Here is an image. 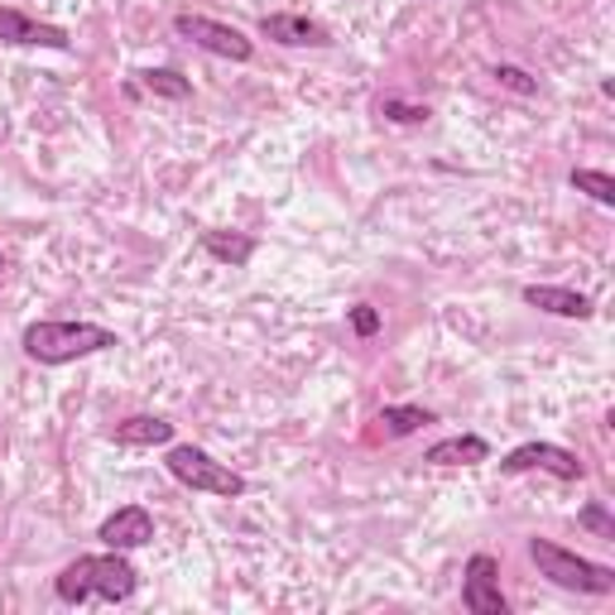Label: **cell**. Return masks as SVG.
Instances as JSON below:
<instances>
[{"label": "cell", "mask_w": 615, "mask_h": 615, "mask_svg": "<svg viewBox=\"0 0 615 615\" xmlns=\"http://www.w3.org/2000/svg\"><path fill=\"white\" fill-rule=\"evenodd\" d=\"M58 596H63L68 606H82V602H130L140 587V577H135V567H130L121 553H101V558H78V563H68L63 573H58Z\"/></svg>", "instance_id": "6da1fadb"}, {"label": "cell", "mask_w": 615, "mask_h": 615, "mask_svg": "<svg viewBox=\"0 0 615 615\" xmlns=\"http://www.w3.org/2000/svg\"><path fill=\"white\" fill-rule=\"evenodd\" d=\"M20 346H24V356L39 365H68V361L121 346V336L111 327H97V322H29Z\"/></svg>", "instance_id": "7a4b0ae2"}, {"label": "cell", "mask_w": 615, "mask_h": 615, "mask_svg": "<svg viewBox=\"0 0 615 615\" xmlns=\"http://www.w3.org/2000/svg\"><path fill=\"white\" fill-rule=\"evenodd\" d=\"M530 558L538 563V573L548 582H558L567 592H587V596H611L615 592V573L606 563H592V558H577L548 538H530Z\"/></svg>", "instance_id": "3957f363"}, {"label": "cell", "mask_w": 615, "mask_h": 615, "mask_svg": "<svg viewBox=\"0 0 615 615\" xmlns=\"http://www.w3.org/2000/svg\"><path fill=\"white\" fill-rule=\"evenodd\" d=\"M169 472L183 481V486H193L202 495H222V501H236V495H245V476L241 472H231L226 462H216L212 452H202L193 443H179V447H169Z\"/></svg>", "instance_id": "277c9868"}, {"label": "cell", "mask_w": 615, "mask_h": 615, "mask_svg": "<svg viewBox=\"0 0 615 615\" xmlns=\"http://www.w3.org/2000/svg\"><path fill=\"white\" fill-rule=\"evenodd\" d=\"M173 29H179L183 39H193L198 49H208L216 58H231V63H251L255 58V43L241 34V29H231L222 20H208V14H173Z\"/></svg>", "instance_id": "5b68a950"}, {"label": "cell", "mask_w": 615, "mask_h": 615, "mask_svg": "<svg viewBox=\"0 0 615 615\" xmlns=\"http://www.w3.org/2000/svg\"><path fill=\"white\" fill-rule=\"evenodd\" d=\"M501 472L505 476L548 472V476H558V481H582V472H587V466L577 462V452H567L558 443H524V447L510 452V457H501Z\"/></svg>", "instance_id": "8992f818"}, {"label": "cell", "mask_w": 615, "mask_h": 615, "mask_svg": "<svg viewBox=\"0 0 615 615\" xmlns=\"http://www.w3.org/2000/svg\"><path fill=\"white\" fill-rule=\"evenodd\" d=\"M462 602L472 615H505L510 611L505 592H501V563H495L491 553H472L466 582H462Z\"/></svg>", "instance_id": "52a82bcc"}, {"label": "cell", "mask_w": 615, "mask_h": 615, "mask_svg": "<svg viewBox=\"0 0 615 615\" xmlns=\"http://www.w3.org/2000/svg\"><path fill=\"white\" fill-rule=\"evenodd\" d=\"M97 538H101L107 548H115V553H125V548H144V544H154V515H150L144 505H121L115 515L101 520Z\"/></svg>", "instance_id": "ba28073f"}, {"label": "cell", "mask_w": 615, "mask_h": 615, "mask_svg": "<svg viewBox=\"0 0 615 615\" xmlns=\"http://www.w3.org/2000/svg\"><path fill=\"white\" fill-rule=\"evenodd\" d=\"M0 39L6 43H20V49H72V39H68V29H58V24H43L34 20V14H24V10H0Z\"/></svg>", "instance_id": "9c48e42d"}, {"label": "cell", "mask_w": 615, "mask_h": 615, "mask_svg": "<svg viewBox=\"0 0 615 615\" xmlns=\"http://www.w3.org/2000/svg\"><path fill=\"white\" fill-rule=\"evenodd\" d=\"M260 34L284 43V49H327L332 43L327 24L308 20V14H265V20H260Z\"/></svg>", "instance_id": "30bf717a"}, {"label": "cell", "mask_w": 615, "mask_h": 615, "mask_svg": "<svg viewBox=\"0 0 615 615\" xmlns=\"http://www.w3.org/2000/svg\"><path fill=\"white\" fill-rule=\"evenodd\" d=\"M524 303L553 317H592V299L577 294V289H558V284H530L524 289Z\"/></svg>", "instance_id": "8fae6325"}, {"label": "cell", "mask_w": 615, "mask_h": 615, "mask_svg": "<svg viewBox=\"0 0 615 615\" xmlns=\"http://www.w3.org/2000/svg\"><path fill=\"white\" fill-rule=\"evenodd\" d=\"M423 462H433V466H481V462H491V443L476 437V433L443 437V443H433L429 452H423Z\"/></svg>", "instance_id": "7c38bea8"}, {"label": "cell", "mask_w": 615, "mask_h": 615, "mask_svg": "<svg viewBox=\"0 0 615 615\" xmlns=\"http://www.w3.org/2000/svg\"><path fill=\"white\" fill-rule=\"evenodd\" d=\"M173 437V423L169 419H154V414H135V419H121L111 429V443L121 447H159Z\"/></svg>", "instance_id": "4fadbf2b"}, {"label": "cell", "mask_w": 615, "mask_h": 615, "mask_svg": "<svg viewBox=\"0 0 615 615\" xmlns=\"http://www.w3.org/2000/svg\"><path fill=\"white\" fill-rule=\"evenodd\" d=\"M202 251L231 270H241V265H251V255H255V236H241V231H202Z\"/></svg>", "instance_id": "5bb4252c"}, {"label": "cell", "mask_w": 615, "mask_h": 615, "mask_svg": "<svg viewBox=\"0 0 615 615\" xmlns=\"http://www.w3.org/2000/svg\"><path fill=\"white\" fill-rule=\"evenodd\" d=\"M375 423L385 429V437H409V433L429 429L433 414H429V409H419V404H390V409H380Z\"/></svg>", "instance_id": "9a60e30c"}, {"label": "cell", "mask_w": 615, "mask_h": 615, "mask_svg": "<svg viewBox=\"0 0 615 615\" xmlns=\"http://www.w3.org/2000/svg\"><path fill=\"white\" fill-rule=\"evenodd\" d=\"M140 87L150 97H169V101H188V97H193V82H188L183 72H173V68H144L140 72Z\"/></svg>", "instance_id": "2e32d148"}, {"label": "cell", "mask_w": 615, "mask_h": 615, "mask_svg": "<svg viewBox=\"0 0 615 615\" xmlns=\"http://www.w3.org/2000/svg\"><path fill=\"white\" fill-rule=\"evenodd\" d=\"M567 183H573L577 193L596 198L602 208H615V179H611V173H602V169H573V173H567Z\"/></svg>", "instance_id": "e0dca14e"}, {"label": "cell", "mask_w": 615, "mask_h": 615, "mask_svg": "<svg viewBox=\"0 0 615 615\" xmlns=\"http://www.w3.org/2000/svg\"><path fill=\"white\" fill-rule=\"evenodd\" d=\"M380 115H390V121H400V125H423L429 121V107H409L400 97H385L380 101Z\"/></svg>", "instance_id": "ac0fdd59"}, {"label": "cell", "mask_w": 615, "mask_h": 615, "mask_svg": "<svg viewBox=\"0 0 615 615\" xmlns=\"http://www.w3.org/2000/svg\"><path fill=\"white\" fill-rule=\"evenodd\" d=\"M495 82L501 87H510V92H520V97H538V78H530L524 68H510V63H501L495 68Z\"/></svg>", "instance_id": "d6986e66"}, {"label": "cell", "mask_w": 615, "mask_h": 615, "mask_svg": "<svg viewBox=\"0 0 615 615\" xmlns=\"http://www.w3.org/2000/svg\"><path fill=\"white\" fill-rule=\"evenodd\" d=\"M577 524H587V530H592V534H602V538H611V544H615V520L606 515V505H602V501H596V505H587V510H582V515H577Z\"/></svg>", "instance_id": "ffe728a7"}, {"label": "cell", "mask_w": 615, "mask_h": 615, "mask_svg": "<svg viewBox=\"0 0 615 615\" xmlns=\"http://www.w3.org/2000/svg\"><path fill=\"white\" fill-rule=\"evenodd\" d=\"M351 332H356V336H375V332H380V313H375L371 303H356V308H351Z\"/></svg>", "instance_id": "44dd1931"}, {"label": "cell", "mask_w": 615, "mask_h": 615, "mask_svg": "<svg viewBox=\"0 0 615 615\" xmlns=\"http://www.w3.org/2000/svg\"><path fill=\"white\" fill-rule=\"evenodd\" d=\"M0 270H6V255H0Z\"/></svg>", "instance_id": "7402d4cb"}]
</instances>
